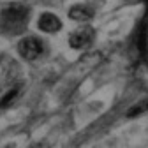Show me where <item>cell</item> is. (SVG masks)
Here are the masks:
<instances>
[{
	"instance_id": "6da1fadb",
	"label": "cell",
	"mask_w": 148,
	"mask_h": 148,
	"mask_svg": "<svg viewBox=\"0 0 148 148\" xmlns=\"http://www.w3.org/2000/svg\"><path fill=\"white\" fill-rule=\"evenodd\" d=\"M28 20V9L21 4H11L0 12V27L7 34H18L23 30Z\"/></svg>"
},
{
	"instance_id": "7a4b0ae2",
	"label": "cell",
	"mask_w": 148,
	"mask_h": 148,
	"mask_svg": "<svg viewBox=\"0 0 148 148\" xmlns=\"http://www.w3.org/2000/svg\"><path fill=\"white\" fill-rule=\"evenodd\" d=\"M94 37H95L94 28L88 25H83L69 34V46L72 49H85L94 42Z\"/></svg>"
},
{
	"instance_id": "3957f363",
	"label": "cell",
	"mask_w": 148,
	"mask_h": 148,
	"mask_svg": "<svg viewBox=\"0 0 148 148\" xmlns=\"http://www.w3.org/2000/svg\"><path fill=\"white\" fill-rule=\"evenodd\" d=\"M18 53L25 60H35L42 53V44L35 37H25V39H21L18 42Z\"/></svg>"
},
{
	"instance_id": "277c9868",
	"label": "cell",
	"mask_w": 148,
	"mask_h": 148,
	"mask_svg": "<svg viewBox=\"0 0 148 148\" xmlns=\"http://www.w3.org/2000/svg\"><path fill=\"white\" fill-rule=\"evenodd\" d=\"M37 28L46 34H55L62 28V20L53 12H42L37 20Z\"/></svg>"
},
{
	"instance_id": "5b68a950",
	"label": "cell",
	"mask_w": 148,
	"mask_h": 148,
	"mask_svg": "<svg viewBox=\"0 0 148 148\" xmlns=\"http://www.w3.org/2000/svg\"><path fill=\"white\" fill-rule=\"evenodd\" d=\"M69 18L74 21H79V23H86L94 18V9L86 4H78V5H72L69 9Z\"/></svg>"
},
{
	"instance_id": "8992f818",
	"label": "cell",
	"mask_w": 148,
	"mask_h": 148,
	"mask_svg": "<svg viewBox=\"0 0 148 148\" xmlns=\"http://www.w3.org/2000/svg\"><path fill=\"white\" fill-rule=\"evenodd\" d=\"M148 111V97L146 99H143V101H139L138 104H134L131 109L127 111V116H139V115H143V113H146Z\"/></svg>"
},
{
	"instance_id": "52a82bcc",
	"label": "cell",
	"mask_w": 148,
	"mask_h": 148,
	"mask_svg": "<svg viewBox=\"0 0 148 148\" xmlns=\"http://www.w3.org/2000/svg\"><path fill=\"white\" fill-rule=\"evenodd\" d=\"M18 97V90L14 88V90H11V92H7V94L0 99V108H7L9 104H12L14 102V99Z\"/></svg>"
},
{
	"instance_id": "ba28073f",
	"label": "cell",
	"mask_w": 148,
	"mask_h": 148,
	"mask_svg": "<svg viewBox=\"0 0 148 148\" xmlns=\"http://www.w3.org/2000/svg\"><path fill=\"white\" fill-rule=\"evenodd\" d=\"M2 148H16V145H14V143H7V145L2 146Z\"/></svg>"
}]
</instances>
